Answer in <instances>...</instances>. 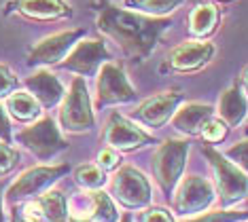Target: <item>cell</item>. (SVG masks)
I'll list each match as a JSON object with an SVG mask.
<instances>
[{
	"instance_id": "1",
	"label": "cell",
	"mask_w": 248,
	"mask_h": 222,
	"mask_svg": "<svg viewBox=\"0 0 248 222\" xmlns=\"http://www.w3.org/2000/svg\"><path fill=\"white\" fill-rule=\"evenodd\" d=\"M98 26L127 55H132L134 59H144L153 53L157 41L168 30L170 21L146 17L140 13H129V11L117 7H106L100 13Z\"/></svg>"
},
{
	"instance_id": "2",
	"label": "cell",
	"mask_w": 248,
	"mask_h": 222,
	"mask_svg": "<svg viewBox=\"0 0 248 222\" xmlns=\"http://www.w3.org/2000/svg\"><path fill=\"white\" fill-rule=\"evenodd\" d=\"M187 152H189L187 142L168 140L157 148V152L153 155V176L166 195H172L174 189L178 186L185 163H187Z\"/></svg>"
},
{
	"instance_id": "3",
	"label": "cell",
	"mask_w": 248,
	"mask_h": 222,
	"mask_svg": "<svg viewBox=\"0 0 248 222\" xmlns=\"http://www.w3.org/2000/svg\"><path fill=\"white\" fill-rule=\"evenodd\" d=\"M204 152L214 169L221 203L223 206H233V203L242 201L248 195V174H244L233 161H227L221 152L212 150V148H206Z\"/></svg>"
},
{
	"instance_id": "4",
	"label": "cell",
	"mask_w": 248,
	"mask_h": 222,
	"mask_svg": "<svg viewBox=\"0 0 248 222\" xmlns=\"http://www.w3.org/2000/svg\"><path fill=\"white\" fill-rule=\"evenodd\" d=\"M60 123L66 132L83 133L93 127V112L89 104V93L85 89V83L77 78L70 87V93L66 95L64 106L60 110Z\"/></svg>"
},
{
	"instance_id": "5",
	"label": "cell",
	"mask_w": 248,
	"mask_h": 222,
	"mask_svg": "<svg viewBox=\"0 0 248 222\" xmlns=\"http://www.w3.org/2000/svg\"><path fill=\"white\" fill-rule=\"evenodd\" d=\"M112 195L127 209H142L151 203V184L136 167H123L112 178Z\"/></svg>"
},
{
	"instance_id": "6",
	"label": "cell",
	"mask_w": 248,
	"mask_h": 222,
	"mask_svg": "<svg viewBox=\"0 0 248 222\" xmlns=\"http://www.w3.org/2000/svg\"><path fill=\"white\" fill-rule=\"evenodd\" d=\"M17 140L43 161L55 157L66 148V140L62 138V133L58 132V127H55L51 118H43L32 127H26L24 132L17 133Z\"/></svg>"
},
{
	"instance_id": "7",
	"label": "cell",
	"mask_w": 248,
	"mask_h": 222,
	"mask_svg": "<svg viewBox=\"0 0 248 222\" xmlns=\"http://www.w3.org/2000/svg\"><path fill=\"white\" fill-rule=\"evenodd\" d=\"M212 201H214V189L210 182L206 178H200V176H189L176 191L174 209L180 216H191L204 212L206 207H210Z\"/></svg>"
},
{
	"instance_id": "8",
	"label": "cell",
	"mask_w": 248,
	"mask_h": 222,
	"mask_svg": "<svg viewBox=\"0 0 248 222\" xmlns=\"http://www.w3.org/2000/svg\"><path fill=\"white\" fill-rule=\"evenodd\" d=\"M68 172L66 165H55V167H34V169H28L19 176L17 180L11 184V189L7 192L9 201H17V199H26L32 197L36 192H41L47 189L51 182H55L62 174Z\"/></svg>"
},
{
	"instance_id": "9",
	"label": "cell",
	"mask_w": 248,
	"mask_h": 222,
	"mask_svg": "<svg viewBox=\"0 0 248 222\" xmlns=\"http://www.w3.org/2000/svg\"><path fill=\"white\" fill-rule=\"evenodd\" d=\"M153 142L146 132H142L140 127H136L134 123H129L125 117L121 115H112L106 123L104 129V144L108 148H119V150H134V148Z\"/></svg>"
},
{
	"instance_id": "10",
	"label": "cell",
	"mask_w": 248,
	"mask_h": 222,
	"mask_svg": "<svg viewBox=\"0 0 248 222\" xmlns=\"http://www.w3.org/2000/svg\"><path fill=\"white\" fill-rule=\"evenodd\" d=\"M134 98V87L127 83L125 72L115 64H104L98 76L100 104H123Z\"/></svg>"
},
{
	"instance_id": "11",
	"label": "cell",
	"mask_w": 248,
	"mask_h": 222,
	"mask_svg": "<svg viewBox=\"0 0 248 222\" xmlns=\"http://www.w3.org/2000/svg\"><path fill=\"white\" fill-rule=\"evenodd\" d=\"M180 102H183V93H180V91H163V93H157L153 98L144 100L142 104L136 108L134 117L142 125L161 127V125L172 117V112L176 110V106Z\"/></svg>"
},
{
	"instance_id": "12",
	"label": "cell",
	"mask_w": 248,
	"mask_h": 222,
	"mask_svg": "<svg viewBox=\"0 0 248 222\" xmlns=\"http://www.w3.org/2000/svg\"><path fill=\"white\" fill-rule=\"evenodd\" d=\"M104 59H108V51H106L102 41H83L78 43L72 53L66 58L64 68L77 72V74H93L98 70V66L102 64Z\"/></svg>"
},
{
	"instance_id": "13",
	"label": "cell",
	"mask_w": 248,
	"mask_h": 222,
	"mask_svg": "<svg viewBox=\"0 0 248 222\" xmlns=\"http://www.w3.org/2000/svg\"><path fill=\"white\" fill-rule=\"evenodd\" d=\"M78 36H81V30H70L45 38L32 49L30 64H55V61H60L72 49L75 41H78Z\"/></svg>"
},
{
	"instance_id": "14",
	"label": "cell",
	"mask_w": 248,
	"mask_h": 222,
	"mask_svg": "<svg viewBox=\"0 0 248 222\" xmlns=\"http://www.w3.org/2000/svg\"><path fill=\"white\" fill-rule=\"evenodd\" d=\"M214 53V44L210 43H187L180 44L170 53V64L174 70H197L204 64H208Z\"/></svg>"
},
{
	"instance_id": "15",
	"label": "cell",
	"mask_w": 248,
	"mask_h": 222,
	"mask_svg": "<svg viewBox=\"0 0 248 222\" xmlns=\"http://www.w3.org/2000/svg\"><path fill=\"white\" fill-rule=\"evenodd\" d=\"M212 106L208 104H187L174 115V127L187 135H197L212 118Z\"/></svg>"
},
{
	"instance_id": "16",
	"label": "cell",
	"mask_w": 248,
	"mask_h": 222,
	"mask_svg": "<svg viewBox=\"0 0 248 222\" xmlns=\"http://www.w3.org/2000/svg\"><path fill=\"white\" fill-rule=\"evenodd\" d=\"M28 89L32 95L41 102L43 106H55L64 98V85L53 76L51 72H36L34 76L28 78Z\"/></svg>"
},
{
	"instance_id": "17",
	"label": "cell",
	"mask_w": 248,
	"mask_h": 222,
	"mask_svg": "<svg viewBox=\"0 0 248 222\" xmlns=\"http://www.w3.org/2000/svg\"><path fill=\"white\" fill-rule=\"evenodd\" d=\"M218 112H221L223 121L231 125V127H238V125L244 121V117L248 115V102L238 85L229 87L223 93L221 104H218Z\"/></svg>"
},
{
	"instance_id": "18",
	"label": "cell",
	"mask_w": 248,
	"mask_h": 222,
	"mask_svg": "<svg viewBox=\"0 0 248 222\" xmlns=\"http://www.w3.org/2000/svg\"><path fill=\"white\" fill-rule=\"evenodd\" d=\"M17 7L24 15L38 19H53V17L68 15V4L62 0H17Z\"/></svg>"
},
{
	"instance_id": "19",
	"label": "cell",
	"mask_w": 248,
	"mask_h": 222,
	"mask_svg": "<svg viewBox=\"0 0 248 222\" xmlns=\"http://www.w3.org/2000/svg\"><path fill=\"white\" fill-rule=\"evenodd\" d=\"M36 206H38V209H41V216L47 222H66V218H68L66 199L58 191L45 192V195L36 201Z\"/></svg>"
},
{
	"instance_id": "20",
	"label": "cell",
	"mask_w": 248,
	"mask_h": 222,
	"mask_svg": "<svg viewBox=\"0 0 248 222\" xmlns=\"http://www.w3.org/2000/svg\"><path fill=\"white\" fill-rule=\"evenodd\" d=\"M87 197H89V206H92L87 214H92L93 220H98V222H117L119 220V212H117L115 203H112V199L106 195V192L93 191V192H89Z\"/></svg>"
},
{
	"instance_id": "21",
	"label": "cell",
	"mask_w": 248,
	"mask_h": 222,
	"mask_svg": "<svg viewBox=\"0 0 248 222\" xmlns=\"http://www.w3.org/2000/svg\"><path fill=\"white\" fill-rule=\"evenodd\" d=\"M7 106H9V112L13 115L15 118L19 121H32V118L38 117L41 112V106H38V100L30 93H13L11 98L7 100Z\"/></svg>"
},
{
	"instance_id": "22",
	"label": "cell",
	"mask_w": 248,
	"mask_h": 222,
	"mask_svg": "<svg viewBox=\"0 0 248 222\" xmlns=\"http://www.w3.org/2000/svg\"><path fill=\"white\" fill-rule=\"evenodd\" d=\"M217 7L212 4H200L195 7V11L191 13V32L197 36H204V34L212 32L214 24H217Z\"/></svg>"
},
{
	"instance_id": "23",
	"label": "cell",
	"mask_w": 248,
	"mask_h": 222,
	"mask_svg": "<svg viewBox=\"0 0 248 222\" xmlns=\"http://www.w3.org/2000/svg\"><path fill=\"white\" fill-rule=\"evenodd\" d=\"M183 0H132V4L142 13L149 15H163V13H172L174 9Z\"/></svg>"
},
{
	"instance_id": "24",
	"label": "cell",
	"mask_w": 248,
	"mask_h": 222,
	"mask_svg": "<svg viewBox=\"0 0 248 222\" xmlns=\"http://www.w3.org/2000/svg\"><path fill=\"white\" fill-rule=\"evenodd\" d=\"M77 182L81 186H85V189H100V186H104V174L100 167H95V165H81V167L77 169Z\"/></svg>"
},
{
	"instance_id": "25",
	"label": "cell",
	"mask_w": 248,
	"mask_h": 222,
	"mask_svg": "<svg viewBox=\"0 0 248 222\" xmlns=\"http://www.w3.org/2000/svg\"><path fill=\"white\" fill-rule=\"evenodd\" d=\"M225 155H227L231 161L238 165L242 172L248 174V140H244V142H240V144L227 148V150H225Z\"/></svg>"
},
{
	"instance_id": "26",
	"label": "cell",
	"mask_w": 248,
	"mask_h": 222,
	"mask_svg": "<svg viewBox=\"0 0 248 222\" xmlns=\"http://www.w3.org/2000/svg\"><path fill=\"white\" fill-rule=\"evenodd\" d=\"M242 218H246V212H208L189 222H240Z\"/></svg>"
},
{
	"instance_id": "27",
	"label": "cell",
	"mask_w": 248,
	"mask_h": 222,
	"mask_svg": "<svg viewBox=\"0 0 248 222\" xmlns=\"http://www.w3.org/2000/svg\"><path fill=\"white\" fill-rule=\"evenodd\" d=\"M17 163V150L11 148L7 142H0V176L11 172Z\"/></svg>"
},
{
	"instance_id": "28",
	"label": "cell",
	"mask_w": 248,
	"mask_h": 222,
	"mask_svg": "<svg viewBox=\"0 0 248 222\" xmlns=\"http://www.w3.org/2000/svg\"><path fill=\"white\" fill-rule=\"evenodd\" d=\"M202 135L208 140V142H221L225 138V125L221 121H208L206 127L202 129Z\"/></svg>"
},
{
	"instance_id": "29",
	"label": "cell",
	"mask_w": 248,
	"mask_h": 222,
	"mask_svg": "<svg viewBox=\"0 0 248 222\" xmlns=\"http://www.w3.org/2000/svg\"><path fill=\"white\" fill-rule=\"evenodd\" d=\"M15 87H17V78L13 76V72L7 66H0V98L9 95Z\"/></svg>"
},
{
	"instance_id": "30",
	"label": "cell",
	"mask_w": 248,
	"mask_h": 222,
	"mask_svg": "<svg viewBox=\"0 0 248 222\" xmlns=\"http://www.w3.org/2000/svg\"><path fill=\"white\" fill-rule=\"evenodd\" d=\"M142 222H172V216L161 207H153V209H146V212L140 216Z\"/></svg>"
},
{
	"instance_id": "31",
	"label": "cell",
	"mask_w": 248,
	"mask_h": 222,
	"mask_svg": "<svg viewBox=\"0 0 248 222\" xmlns=\"http://www.w3.org/2000/svg\"><path fill=\"white\" fill-rule=\"evenodd\" d=\"M98 161H100V165H102L104 169H112V167H117V165H119V155L115 152V148H108V146H106L104 150L100 152Z\"/></svg>"
},
{
	"instance_id": "32",
	"label": "cell",
	"mask_w": 248,
	"mask_h": 222,
	"mask_svg": "<svg viewBox=\"0 0 248 222\" xmlns=\"http://www.w3.org/2000/svg\"><path fill=\"white\" fill-rule=\"evenodd\" d=\"M0 138H2L4 142L11 140V127H9V118L7 115H4V110L0 108Z\"/></svg>"
},
{
	"instance_id": "33",
	"label": "cell",
	"mask_w": 248,
	"mask_h": 222,
	"mask_svg": "<svg viewBox=\"0 0 248 222\" xmlns=\"http://www.w3.org/2000/svg\"><path fill=\"white\" fill-rule=\"evenodd\" d=\"M13 222H41V218H34V216L21 212V209H15L13 212V218H11Z\"/></svg>"
},
{
	"instance_id": "34",
	"label": "cell",
	"mask_w": 248,
	"mask_h": 222,
	"mask_svg": "<svg viewBox=\"0 0 248 222\" xmlns=\"http://www.w3.org/2000/svg\"><path fill=\"white\" fill-rule=\"evenodd\" d=\"M242 87L248 93V68H244V72H242Z\"/></svg>"
},
{
	"instance_id": "35",
	"label": "cell",
	"mask_w": 248,
	"mask_h": 222,
	"mask_svg": "<svg viewBox=\"0 0 248 222\" xmlns=\"http://www.w3.org/2000/svg\"><path fill=\"white\" fill-rule=\"evenodd\" d=\"M70 222H92V220H85V218H70Z\"/></svg>"
},
{
	"instance_id": "36",
	"label": "cell",
	"mask_w": 248,
	"mask_h": 222,
	"mask_svg": "<svg viewBox=\"0 0 248 222\" xmlns=\"http://www.w3.org/2000/svg\"><path fill=\"white\" fill-rule=\"evenodd\" d=\"M0 191H2V182H0ZM0 222H4L2 220V206H0Z\"/></svg>"
},
{
	"instance_id": "37",
	"label": "cell",
	"mask_w": 248,
	"mask_h": 222,
	"mask_svg": "<svg viewBox=\"0 0 248 222\" xmlns=\"http://www.w3.org/2000/svg\"><path fill=\"white\" fill-rule=\"evenodd\" d=\"M121 222H132V220H129V216H123V218H121Z\"/></svg>"
}]
</instances>
